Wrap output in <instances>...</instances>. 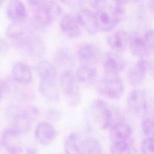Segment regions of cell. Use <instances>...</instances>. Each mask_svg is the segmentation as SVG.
I'll return each instance as SVG.
<instances>
[{
    "label": "cell",
    "mask_w": 154,
    "mask_h": 154,
    "mask_svg": "<svg viewBox=\"0 0 154 154\" xmlns=\"http://www.w3.org/2000/svg\"><path fill=\"white\" fill-rule=\"evenodd\" d=\"M153 138H145L141 144L142 154H154Z\"/></svg>",
    "instance_id": "cell-30"
},
{
    "label": "cell",
    "mask_w": 154,
    "mask_h": 154,
    "mask_svg": "<svg viewBox=\"0 0 154 154\" xmlns=\"http://www.w3.org/2000/svg\"><path fill=\"white\" fill-rule=\"evenodd\" d=\"M60 28L64 35L70 38L78 37L81 34V26L77 19L69 14H64L60 19Z\"/></svg>",
    "instance_id": "cell-12"
},
{
    "label": "cell",
    "mask_w": 154,
    "mask_h": 154,
    "mask_svg": "<svg viewBox=\"0 0 154 154\" xmlns=\"http://www.w3.org/2000/svg\"><path fill=\"white\" fill-rule=\"evenodd\" d=\"M150 68V65L148 61L143 58L138 60L129 70L128 73L129 82L134 86L140 85L144 81Z\"/></svg>",
    "instance_id": "cell-8"
},
{
    "label": "cell",
    "mask_w": 154,
    "mask_h": 154,
    "mask_svg": "<svg viewBox=\"0 0 154 154\" xmlns=\"http://www.w3.org/2000/svg\"><path fill=\"white\" fill-rule=\"evenodd\" d=\"M90 113L102 129L110 128L116 123V114L111 106L101 99L95 100L90 109Z\"/></svg>",
    "instance_id": "cell-4"
},
{
    "label": "cell",
    "mask_w": 154,
    "mask_h": 154,
    "mask_svg": "<svg viewBox=\"0 0 154 154\" xmlns=\"http://www.w3.org/2000/svg\"><path fill=\"white\" fill-rule=\"evenodd\" d=\"M129 36L123 30H117L106 37V42L109 46L117 52L123 51L128 45Z\"/></svg>",
    "instance_id": "cell-15"
},
{
    "label": "cell",
    "mask_w": 154,
    "mask_h": 154,
    "mask_svg": "<svg viewBox=\"0 0 154 154\" xmlns=\"http://www.w3.org/2000/svg\"><path fill=\"white\" fill-rule=\"evenodd\" d=\"M29 53L34 57H39L44 54L45 47L42 40L37 38H30L28 41Z\"/></svg>",
    "instance_id": "cell-26"
},
{
    "label": "cell",
    "mask_w": 154,
    "mask_h": 154,
    "mask_svg": "<svg viewBox=\"0 0 154 154\" xmlns=\"http://www.w3.org/2000/svg\"><path fill=\"white\" fill-rule=\"evenodd\" d=\"M11 73L14 80L19 84H27L32 81L31 69L25 63H16L12 68Z\"/></svg>",
    "instance_id": "cell-21"
},
{
    "label": "cell",
    "mask_w": 154,
    "mask_h": 154,
    "mask_svg": "<svg viewBox=\"0 0 154 154\" xmlns=\"http://www.w3.org/2000/svg\"><path fill=\"white\" fill-rule=\"evenodd\" d=\"M111 152L112 154H132L131 147L126 141L112 143Z\"/></svg>",
    "instance_id": "cell-28"
},
{
    "label": "cell",
    "mask_w": 154,
    "mask_h": 154,
    "mask_svg": "<svg viewBox=\"0 0 154 154\" xmlns=\"http://www.w3.org/2000/svg\"><path fill=\"white\" fill-rule=\"evenodd\" d=\"M39 89L42 95L50 102H57L60 95L56 81H40Z\"/></svg>",
    "instance_id": "cell-23"
},
{
    "label": "cell",
    "mask_w": 154,
    "mask_h": 154,
    "mask_svg": "<svg viewBox=\"0 0 154 154\" xmlns=\"http://www.w3.org/2000/svg\"><path fill=\"white\" fill-rule=\"evenodd\" d=\"M22 23L17 22L11 23L7 29V35L8 37L18 38L23 36L26 33V29Z\"/></svg>",
    "instance_id": "cell-27"
},
{
    "label": "cell",
    "mask_w": 154,
    "mask_h": 154,
    "mask_svg": "<svg viewBox=\"0 0 154 154\" xmlns=\"http://www.w3.org/2000/svg\"><path fill=\"white\" fill-rule=\"evenodd\" d=\"M60 87L68 103L72 106H76L81 101V94L78 81L75 75L69 69L61 74Z\"/></svg>",
    "instance_id": "cell-3"
},
{
    "label": "cell",
    "mask_w": 154,
    "mask_h": 154,
    "mask_svg": "<svg viewBox=\"0 0 154 154\" xmlns=\"http://www.w3.org/2000/svg\"><path fill=\"white\" fill-rule=\"evenodd\" d=\"M60 116L59 111L55 109H51L48 111L47 117L48 119L51 120H57Z\"/></svg>",
    "instance_id": "cell-32"
},
{
    "label": "cell",
    "mask_w": 154,
    "mask_h": 154,
    "mask_svg": "<svg viewBox=\"0 0 154 154\" xmlns=\"http://www.w3.org/2000/svg\"><path fill=\"white\" fill-rule=\"evenodd\" d=\"M123 1H96L93 6L96 8L95 20L98 30L109 31L123 19L125 14Z\"/></svg>",
    "instance_id": "cell-1"
},
{
    "label": "cell",
    "mask_w": 154,
    "mask_h": 154,
    "mask_svg": "<svg viewBox=\"0 0 154 154\" xmlns=\"http://www.w3.org/2000/svg\"><path fill=\"white\" fill-rule=\"evenodd\" d=\"M39 115L37 107L30 105L16 111L13 116L12 126L11 127L19 134L26 133L31 128L32 122Z\"/></svg>",
    "instance_id": "cell-5"
},
{
    "label": "cell",
    "mask_w": 154,
    "mask_h": 154,
    "mask_svg": "<svg viewBox=\"0 0 154 154\" xmlns=\"http://www.w3.org/2000/svg\"><path fill=\"white\" fill-rule=\"evenodd\" d=\"M57 132L55 127L48 122H41L35 129V137L37 141L43 146L50 144L55 139Z\"/></svg>",
    "instance_id": "cell-9"
},
{
    "label": "cell",
    "mask_w": 154,
    "mask_h": 154,
    "mask_svg": "<svg viewBox=\"0 0 154 154\" xmlns=\"http://www.w3.org/2000/svg\"><path fill=\"white\" fill-rule=\"evenodd\" d=\"M76 19L81 25L91 34H94L99 31L95 20L94 13L90 10L84 8L81 9L77 14Z\"/></svg>",
    "instance_id": "cell-17"
},
{
    "label": "cell",
    "mask_w": 154,
    "mask_h": 154,
    "mask_svg": "<svg viewBox=\"0 0 154 154\" xmlns=\"http://www.w3.org/2000/svg\"><path fill=\"white\" fill-rule=\"evenodd\" d=\"M142 132L146 138H153L154 123L152 117H146L141 124Z\"/></svg>",
    "instance_id": "cell-29"
},
{
    "label": "cell",
    "mask_w": 154,
    "mask_h": 154,
    "mask_svg": "<svg viewBox=\"0 0 154 154\" xmlns=\"http://www.w3.org/2000/svg\"><path fill=\"white\" fill-rule=\"evenodd\" d=\"M85 154H102V148L99 141L93 137L84 140Z\"/></svg>",
    "instance_id": "cell-24"
},
{
    "label": "cell",
    "mask_w": 154,
    "mask_h": 154,
    "mask_svg": "<svg viewBox=\"0 0 154 154\" xmlns=\"http://www.w3.org/2000/svg\"><path fill=\"white\" fill-rule=\"evenodd\" d=\"M125 66L124 59L117 53L108 52L103 58V67L107 75H117Z\"/></svg>",
    "instance_id": "cell-11"
},
{
    "label": "cell",
    "mask_w": 154,
    "mask_h": 154,
    "mask_svg": "<svg viewBox=\"0 0 154 154\" xmlns=\"http://www.w3.org/2000/svg\"><path fill=\"white\" fill-rule=\"evenodd\" d=\"M57 63L61 66H69L73 63L72 52L67 48H62L57 50L55 57Z\"/></svg>",
    "instance_id": "cell-25"
},
{
    "label": "cell",
    "mask_w": 154,
    "mask_h": 154,
    "mask_svg": "<svg viewBox=\"0 0 154 154\" xmlns=\"http://www.w3.org/2000/svg\"><path fill=\"white\" fill-rule=\"evenodd\" d=\"M1 96H2V93H1V88H0V100H1Z\"/></svg>",
    "instance_id": "cell-34"
},
{
    "label": "cell",
    "mask_w": 154,
    "mask_h": 154,
    "mask_svg": "<svg viewBox=\"0 0 154 154\" xmlns=\"http://www.w3.org/2000/svg\"><path fill=\"white\" fill-rule=\"evenodd\" d=\"M124 90L123 82L118 75H107L98 84L99 92L109 99H119L122 96Z\"/></svg>",
    "instance_id": "cell-6"
},
{
    "label": "cell",
    "mask_w": 154,
    "mask_h": 154,
    "mask_svg": "<svg viewBox=\"0 0 154 154\" xmlns=\"http://www.w3.org/2000/svg\"><path fill=\"white\" fill-rule=\"evenodd\" d=\"M129 109L134 114L143 113L147 109V99L144 93L139 89L132 90L127 98Z\"/></svg>",
    "instance_id": "cell-10"
},
{
    "label": "cell",
    "mask_w": 154,
    "mask_h": 154,
    "mask_svg": "<svg viewBox=\"0 0 154 154\" xmlns=\"http://www.w3.org/2000/svg\"><path fill=\"white\" fill-rule=\"evenodd\" d=\"M36 70L40 81H56L57 69L52 63L42 60L37 65Z\"/></svg>",
    "instance_id": "cell-22"
},
{
    "label": "cell",
    "mask_w": 154,
    "mask_h": 154,
    "mask_svg": "<svg viewBox=\"0 0 154 154\" xmlns=\"http://www.w3.org/2000/svg\"><path fill=\"white\" fill-rule=\"evenodd\" d=\"M7 50V46L5 45V43H4L3 41L0 40V52H4Z\"/></svg>",
    "instance_id": "cell-33"
},
{
    "label": "cell",
    "mask_w": 154,
    "mask_h": 154,
    "mask_svg": "<svg viewBox=\"0 0 154 154\" xmlns=\"http://www.w3.org/2000/svg\"><path fill=\"white\" fill-rule=\"evenodd\" d=\"M64 148L66 154H85L84 140L76 132H72L67 136Z\"/></svg>",
    "instance_id": "cell-20"
},
{
    "label": "cell",
    "mask_w": 154,
    "mask_h": 154,
    "mask_svg": "<svg viewBox=\"0 0 154 154\" xmlns=\"http://www.w3.org/2000/svg\"><path fill=\"white\" fill-rule=\"evenodd\" d=\"M29 3L36 7L34 22L39 28H46L61 14L60 5L54 1H31Z\"/></svg>",
    "instance_id": "cell-2"
},
{
    "label": "cell",
    "mask_w": 154,
    "mask_h": 154,
    "mask_svg": "<svg viewBox=\"0 0 154 154\" xmlns=\"http://www.w3.org/2000/svg\"><path fill=\"white\" fill-rule=\"evenodd\" d=\"M75 76L78 82L86 85H91L97 79V70L90 64H82L76 69Z\"/></svg>",
    "instance_id": "cell-16"
},
{
    "label": "cell",
    "mask_w": 154,
    "mask_h": 154,
    "mask_svg": "<svg viewBox=\"0 0 154 154\" xmlns=\"http://www.w3.org/2000/svg\"><path fill=\"white\" fill-rule=\"evenodd\" d=\"M128 45L132 54L140 58H144L150 52L143 36L138 34H134L129 37Z\"/></svg>",
    "instance_id": "cell-19"
},
{
    "label": "cell",
    "mask_w": 154,
    "mask_h": 154,
    "mask_svg": "<svg viewBox=\"0 0 154 154\" xmlns=\"http://www.w3.org/2000/svg\"><path fill=\"white\" fill-rule=\"evenodd\" d=\"M132 127L127 123L122 121L114 123L109 128V138L112 143L126 141L132 135Z\"/></svg>",
    "instance_id": "cell-13"
},
{
    "label": "cell",
    "mask_w": 154,
    "mask_h": 154,
    "mask_svg": "<svg viewBox=\"0 0 154 154\" xmlns=\"http://www.w3.org/2000/svg\"><path fill=\"white\" fill-rule=\"evenodd\" d=\"M144 39L150 51L153 49V31L152 29H149L143 35Z\"/></svg>",
    "instance_id": "cell-31"
},
{
    "label": "cell",
    "mask_w": 154,
    "mask_h": 154,
    "mask_svg": "<svg viewBox=\"0 0 154 154\" xmlns=\"http://www.w3.org/2000/svg\"><path fill=\"white\" fill-rule=\"evenodd\" d=\"M77 55L79 60L84 64H90L99 57L100 51L94 43H84L78 48Z\"/></svg>",
    "instance_id": "cell-18"
},
{
    "label": "cell",
    "mask_w": 154,
    "mask_h": 154,
    "mask_svg": "<svg viewBox=\"0 0 154 154\" xmlns=\"http://www.w3.org/2000/svg\"><path fill=\"white\" fill-rule=\"evenodd\" d=\"M0 146L9 154H20L22 151L20 134L11 128L7 129L1 135Z\"/></svg>",
    "instance_id": "cell-7"
},
{
    "label": "cell",
    "mask_w": 154,
    "mask_h": 154,
    "mask_svg": "<svg viewBox=\"0 0 154 154\" xmlns=\"http://www.w3.org/2000/svg\"><path fill=\"white\" fill-rule=\"evenodd\" d=\"M2 1H0V5H1V3H2Z\"/></svg>",
    "instance_id": "cell-35"
},
{
    "label": "cell",
    "mask_w": 154,
    "mask_h": 154,
    "mask_svg": "<svg viewBox=\"0 0 154 154\" xmlns=\"http://www.w3.org/2000/svg\"><path fill=\"white\" fill-rule=\"evenodd\" d=\"M8 17L13 22L23 23L28 17V12L25 4L20 1H11L7 7Z\"/></svg>",
    "instance_id": "cell-14"
}]
</instances>
